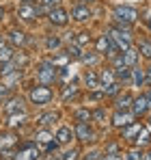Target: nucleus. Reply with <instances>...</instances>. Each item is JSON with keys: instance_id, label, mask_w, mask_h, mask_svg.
I'll list each match as a JSON object with an SVG mask.
<instances>
[{"instance_id": "obj_1", "label": "nucleus", "mask_w": 151, "mask_h": 160, "mask_svg": "<svg viewBox=\"0 0 151 160\" xmlns=\"http://www.w3.org/2000/svg\"><path fill=\"white\" fill-rule=\"evenodd\" d=\"M97 52L106 54L108 58H114V56L119 54V46H117V41L112 39V35H110V32L100 35V39H97Z\"/></svg>"}, {"instance_id": "obj_2", "label": "nucleus", "mask_w": 151, "mask_h": 160, "mask_svg": "<svg viewBox=\"0 0 151 160\" xmlns=\"http://www.w3.org/2000/svg\"><path fill=\"white\" fill-rule=\"evenodd\" d=\"M56 78H58V72H56V65L52 61L39 63V67H37V80L41 84H52Z\"/></svg>"}, {"instance_id": "obj_3", "label": "nucleus", "mask_w": 151, "mask_h": 160, "mask_svg": "<svg viewBox=\"0 0 151 160\" xmlns=\"http://www.w3.org/2000/svg\"><path fill=\"white\" fill-rule=\"evenodd\" d=\"M52 89L48 84H41V87H35L32 91H30V102L32 104H37V106H43V104H50L52 102Z\"/></svg>"}, {"instance_id": "obj_4", "label": "nucleus", "mask_w": 151, "mask_h": 160, "mask_svg": "<svg viewBox=\"0 0 151 160\" xmlns=\"http://www.w3.org/2000/svg\"><path fill=\"white\" fill-rule=\"evenodd\" d=\"M39 158H41V149L37 147V143H24L15 152V160H39Z\"/></svg>"}, {"instance_id": "obj_5", "label": "nucleus", "mask_w": 151, "mask_h": 160, "mask_svg": "<svg viewBox=\"0 0 151 160\" xmlns=\"http://www.w3.org/2000/svg\"><path fill=\"white\" fill-rule=\"evenodd\" d=\"M114 18L121 24H134L136 18H138V11L132 9V7H125V4H119V7H114Z\"/></svg>"}, {"instance_id": "obj_6", "label": "nucleus", "mask_w": 151, "mask_h": 160, "mask_svg": "<svg viewBox=\"0 0 151 160\" xmlns=\"http://www.w3.org/2000/svg\"><path fill=\"white\" fill-rule=\"evenodd\" d=\"M149 100H147V95H138V98H134V102H132V115L134 117H143V115H147V110H149Z\"/></svg>"}, {"instance_id": "obj_7", "label": "nucleus", "mask_w": 151, "mask_h": 160, "mask_svg": "<svg viewBox=\"0 0 151 160\" xmlns=\"http://www.w3.org/2000/svg\"><path fill=\"white\" fill-rule=\"evenodd\" d=\"M74 134H76L78 141H84V143H86V141H95V132L91 130L89 123H80V121H78L76 128H74Z\"/></svg>"}, {"instance_id": "obj_8", "label": "nucleus", "mask_w": 151, "mask_h": 160, "mask_svg": "<svg viewBox=\"0 0 151 160\" xmlns=\"http://www.w3.org/2000/svg\"><path fill=\"white\" fill-rule=\"evenodd\" d=\"M50 22L54 26H65L69 22V13L63 9V7H54L50 11Z\"/></svg>"}, {"instance_id": "obj_9", "label": "nucleus", "mask_w": 151, "mask_h": 160, "mask_svg": "<svg viewBox=\"0 0 151 160\" xmlns=\"http://www.w3.org/2000/svg\"><path fill=\"white\" fill-rule=\"evenodd\" d=\"M17 15L26 20V22H32L35 18H39L41 15V9H37V4H22L20 9H17Z\"/></svg>"}, {"instance_id": "obj_10", "label": "nucleus", "mask_w": 151, "mask_h": 160, "mask_svg": "<svg viewBox=\"0 0 151 160\" xmlns=\"http://www.w3.org/2000/svg\"><path fill=\"white\" fill-rule=\"evenodd\" d=\"M136 61H138V52L134 50V48H127L123 50L121 56H117V65H127V67H134L136 65Z\"/></svg>"}, {"instance_id": "obj_11", "label": "nucleus", "mask_w": 151, "mask_h": 160, "mask_svg": "<svg viewBox=\"0 0 151 160\" xmlns=\"http://www.w3.org/2000/svg\"><path fill=\"white\" fill-rule=\"evenodd\" d=\"M132 119H134V115H129L125 110H117V112L112 115V123H114L117 128H127V126L132 123Z\"/></svg>"}, {"instance_id": "obj_12", "label": "nucleus", "mask_w": 151, "mask_h": 160, "mask_svg": "<svg viewBox=\"0 0 151 160\" xmlns=\"http://www.w3.org/2000/svg\"><path fill=\"white\" fill-rule=\"evenodd\" d=\"M4 112L7 115H17V112H26L24 110V102L20 100V98H13V100H9L7 104H4Z\"/></svg>"}, {"instance_id": "obj_13", "label": "nucleus", "mask_w": 151, "mask_h": 160, "mask_svg": "<svg viewBox=\"0 0 151 160\" xmlns=\"http://www.w3.org/2000/svg\"><path fill=\"white\" fill-rule=\"evenodd\" d=\"M71 18L76 22H86V20H91V9L84 4H76L74 11H71Z\"/></svg>"}, {"instance_id": "obj_14", "label": "nucleus", "mask_w": 151, "mask_h": 160, "mask_svg": "<svg viewBox=\"0 0 151 160\" xmlns=\"http://www.w3.org/2000/svg\"><path fill=\"white\" fill-rule=\"evenodd\" d=\"M110 35H112V39L117 41L119 50H127V48H132V39H129V35H123L121 30H112Z\"/></svg>"}, {"instance_id": "obj_15", "label": "nucleus", "mask_w": 151, "mask_h": 160, "mask_svg": "<svg viewBox=\"0 0 151 160\" xmlns=\"http://www.w3.org/2000/svg\"><path fill=\"white\" fill-rule=\"evenodd\" d=\"M76 134H74V130L71 128H58V132H56V141H58V145H67L71 138H74Z\"/></svg>"}, {"instance_id": "obj_16", "label": "nucleus", "mask_w": 151, "mask_h": 160, "mask_svg": "<svg viewBox=\"0 0 151 160\" xmlns=\"http://www.w3.org/2000/svg\"><path fill=\"white\" fill-rule=\"evenodd\" d=\"M112 82H117L114 69H104V72L100 74V87H101V89H106V87H110Z\"/></svg>"}, {"instance_id": "obj_17", "label": "nucleus", "mask_w": 151, "mask_h": 160, "mask_svg": "<svg viewBox=\"0 0 151 160\" xmlns=\"http://www.w3.org/2000/svg\"><path fill=\"white\" fill-rule=\"evenodd\" d=\"M84 84L89 87V91H95V89L100 87V76H97L93 69H89V72L84 74Z\"/></svg>"}, {"instance_id": "obj_18", "label": "nucleus", "mask_w": 151, "mask_h": 160, "mask_svg": "<svg viewBox=\"0 0 151 160\" xmlns=\"http://www.w3.org/2000/svg\"><path fill=\"white\" fill-rule=\"evenodd\" d=\"M132 102H134V98L127 95V93H123V95H119V98L114 100V106H117V110H125V108L132 106Z\"/></svg>"}, {"instance_id": "obj_19", "label": "nucleus", "mask_w": 151, "mask_h": 160, "mask_svg": "<svg viewBox=\"0 0 151 160\" xmlns=\"http://www.w3.org/2000/svg\"><path fill=\"white\" fill-rule=\"evenodd\" d=\"M9 41H11L13 46H24L26 43V32H22V30H11V32H9Z\"/></svg>"}, {"instance_id": "obj_20", "label": "nucleus", "mask_w": 151, "mask_h": 160, "mask_svg": "<svg viewBox=\"0 0 151 160\" xmlns=\"http://www.w3.org/2000/svg\"><path fill=\"white\" fill-rule=\"evenodd\" d=\"M114 76H117V80H129L132 78V69H129L127 65H117Z\"/></svg>"}, {"instance_id": "obj_21", "label": "nucleus", "mask_w": 151, "mask_h": 160, "mask_svg": "<svg viewBox=\"0 0 151 160\" xmlns=\"http://www.w3.org/2000/svg\"><path fill=\"white\" fill-rule=\"evenodd\" d=\"M54 121H58V112H54V110H50V112H46V115L39 117V126H50Z\"/></svg>"}, {"instance_id": "obj_22", "label": "nucleus", "mask_w": 151, "mask_h": 160, "mask_svg": "<svg viewBox=\"0 0 151 160\" xmlns=\"http://www.w3.org/2000/svg\"><path fill=\"white\" fill-rule=\"evenodd\" d=\"M13 56H15L13 48H9V46L0 48V63H9V61H13Z\"/></svg>"}, {"instance_id": "obj_23", "label": "nucleus", "mask_w": 151, "mask_h": 160, "mask_svg": "<svg viewBox=\"0 0 151 160\" xmlns=\"http://www.w3.org/2000/svg\"><path fill=\"white\" fill-rule=\"evenodd\" d=\"M80 61H82L84 65H95V63L100 61V54H95V52H82Z\"/></svg>"}, {"instance_id": "obj_24", "label": "nucleus", "mask_w": 151, "mask_h": 160, "mask_svg": "<svg viewBox=\"0 0 151 160\" xmlns=\"http://www.w3.org/2000/svg\"><path fill=\"white\" fill-rule=\"evenodd\" d=\"M91 119H93V112L86 110V108H82V110L76 112V121H80V123H89Z\"/></svg>"}, {"instance_id": "obj_25", "label": "nucleus", "mask_w": 151, "mask_h": 160, "mask_svg": "<svg viewBox=\"0 0 151 160\" xmlns=\"http://www.w3.org/2000/svg\"><path fill=\"white\" fill-rule=\"evenodd\" d=\"M143 130V123H134V126H127L123 130V138H134V134H138Z\"/></svg>"}, {"instance_id": "obj_26", "label": "nucleus", "mask_w": 151, "mask_h": 160, "mask_svg": "<svg viewBox=\"0 0 151 160\" xmlns=\"http://www.w3.org/2000/svg\"><path fill=\"white\" fill-rule=\"evenodd\" d=\"M76 95H78V89H76L74 84H69V87L63 89V102H65V104H67L69 100H74Z\"/></svg>"}, {"instance_id": "obj_27", "label": "nucleus", "mask_w": 151, "mask_h": 160, "mask_svg": "<svg viewBox=\"0 0 151 160\" xmlns=\"http://www.w3.org/2000/svg\"><path fill=\"white\" fill-rule=\"evenodd\" d=\"M145 80H147L145 72H140V69H132V82H134L136 87H140V84H143Z\"/></svg>"}, {"instance_id": "obj_28", "label": "nucleus", "mask_w": 151, "mask_h": 160, "mask_svg": "<svg viewBox=\"0 0 151 160\" xmlns=\"http://www.w3.org/2000/svg\"><path fill=\"white\" fill-rule=\"evenodd\" d=\"M74 43L76 46H89V43H91V35H89V32H78Z\"/></svg>"}, {"instance_id": "obj_29", "label": "nucleus", "mask_w": 151, "mask_h": 160, "mask_svg": "<svg viewBox=\"0 0 151 160\" xmlns=\"http://www.w3.org/2000/svg\"><path fill=\"white\" fill-rule=\"evenodd\" d=\"M13 143H15V136L13 134H0V149H7Z\"/></svg>"}, {"instance_id": "obj_30", "label": "nucleus", "mask_w": 151, "mask_h": 160, "mask_svg": "<svg viewBox=\"0 0 151 160\" xmlns=\"http://www.w3.org/2000/svg\"><path fill=\"white\" fill-rule=\"evenodd\" d=\"M151 141V134L147 132V130H145V128H143V130H140V132H138V136H136V145H138V147H140V145H147V143H149Z\"/></svg>"}, {"instance_id": "obj_31", "label": "nucleus", "mask_w": 151, "mask_h": 160, "mask_svg": "<svg viewBox=\"0 0 151 160\" xmlns=\"http://www.w3.org/2000/svg\"><path fill=\"white\" fill-rule=\"evenodd\" d=\"M138 52L143 54L145 58H151V43L149 41H140L138 43Z\"/></svg>"}, {"instance_id": "obj_32", "label": "nucleus", "mask_w": 151, "mask_h": 160, "mask_svg": "<svg viewBox=\"0 0 151 160\" xmlns=\"http://www.w3.org/2000/svg\"><path fill=\"white\" fill-rule=\"evenodd\" d=\"M119 91H121V82H119V80H117V82H112L110 87H106V89H104V93H106V95H110V98H112V95H117Z\"/></svg>"}, {"instance_id": "obj_33", "label": "nucleus", "mask_w": 151, "mask_h": 160, "mask_svg": "<svg viewBox=\"0 0 151 160\" xmlns=\"http://www.w3.org/2000/svg\"><path fill=\"white\" fill-rule=\"evenodd\" d=\"M35 138H37V143H50L54 136H52V134L48 132V130H41V132H37V134H35Z\"/></svg>"}, {"instance_id": "obj_34", "label": "nucleus", "mask_w": 151, "mask_h": 160, "mask_svg": "<svg viewBox=\"0 0 151 160\" xmlns=\"http://www.w3.org/2000/svg\"><path fill=\"white\" fill-rule=\"evenodd\" d=\"M46 46H48V50H58L61 48V39L58 37H48L46 39Z\"/></svg>"}, {"instance_id": "obj_35", "label": "nucleus", "mask_w": 151, "mask_h": 160, "mask_svg": "<svg viewBox=\"0 0 151 160\" xmlns=\"http://www.w3.org/2000/svg\"><path fill=\"white\" fill-rule=\"evenodd\" d=\"M125 160H145V158H143V152L140 149H132V152L125 154Z\"/></svg>"}, {"instance_id": "obj_36", "label": "nucleus", "mask_w": 151, "mask_h": 160, "mask_svg": "<svg viewBox=\"0 0 151 160\" xmlns=\"http://www.w3.org/2000/svg\"><path fill=\"white\" fill-rule=\"evenodd\" d=\"M67 54H69V56H74V58H80V56H82V50H80V46H69V48H67Z\"/></svg>"}, {"instance_id": "obj_37", "label": "nucleus", "mask_w": 151, "mask_h": 160, "mask_svg": "<svg viewBox=\"0 0 151 160\" xmlns=\"http://www.w3.org/2000/svg\"><path fill=\"white\" fill-rule=\"evenodd\" d=\"M93 119H97L100 123H104V119H106V112H104V108H97V110L93 112Z\"/></svg>"}, {"instance_id": "obj_38", "label": "nucleus", "mask_w": 151, "mask_h": 160, "mask_svg": "<svg viewBox=\"0 0 151 160\" xmlns=\"http://www.w3.org/2000/svg\"><path fill=\"white\" fill-rule=\"evenodd\" d=\"M63 160H78V149H69V152H65Z\"/></svg>"}, {"instance_id": "obj_39", "label": "nucleus", "mask_w": 151, "mask_h": 160, "mask_svg": "<svg viewBox=\"0 0 151 160\" xmlns=\"http://www.w3.org/2000/svg\"><path fill=\"white\" fill-rule=\"evenodd\" d=\"M100 160H123V158H121V154H117V152H112V154H106V156H101Z\"/></svg>"}, {"instance_id": "obj_40", "label": "nucleus", "mask_w": 151, "mask_h": 160, "mask_svg": "<svg viewBox=\"0 0 151 160\" xmlns=\"http://www.w3.org/2000/svg\"><path fill=\"white\" fill-rule=\"evenodd\" d=\"M41 2H43L46 7H52V9H54V7H58V2H61V0H41Z\"/></svg>"}, {"instance_id": "obj_41", "label": "nucleus", "mask_w": 151, "mask_h": 160, "mask_svg": "<svg viewBox=\"0 0 151 160\" xmlns=\"http://www.w3.org/2000/svg\"><path fill=\"white\" fill-rule=\"evenodd\" d=\"M100 152H91V154H86V160H100Z\"/></svg>"}, {"instance_id": "obj_42", "label": "nucleus", "mask_w": 151, "mask_h": 160, "mask_svg": "<svg viewBox=\"0 0 151 160\" xmlns=\"http://www.w3.org/2000/svg\"><path fill=\"white\" fill-rule=\"evenodd\" d=\"M9 89H11V87H7V84H2V89H0V98H4V95L9 93Z\"/></svg>"}, {"instance_id": "obj_43", "label": "nucleus", "mask_w": 151, "mask_h": 160, "mask_svg": "<svg viewBox=\"0 0 151 160\" xmlns=\"http://www.w3.org/2000/svg\"><path fill=\"white\" fill-rule=\"evenodd\" d=\"M145 76H147V80H149V82H151V65H149V67H147V72H145Z\"/></svg>"}, {"instance_id": "obj_44", "label": "nucleus", "mask_w": 151, "mask_h": 160, "mask_svg": "<svg viewBox=\"0 0 151 160\" xmlns=\"http://www.w3.org/2000/svg\"><path fill=\"white\" fill-rule=\"evenodd\" d=\"M145 95H147V100H149V106H151V89L147 91V93H145Z\"/></svg>"}, {"instance_id": "obj_45", "label": "nucleus", "mask_w": 151, "mask_h": 160, "mask_svg": "<svg viewBox=\"0 0 151 160\" xmlns=\"http://www.w3.org/2000/svg\"><path fill=\"white\" fill-rule=\"evenodd\" d=\"M22 4H35V0H22Z\"/></svg>"}, {"instance_id": "obj_46", "label": "nucleus", "mask_w": 151, "mask_h": 160, "mask_svg": "<svg viewBox=\"0 0 151 160\" xmlns=\"http://www.w3.org/2000/svg\"><path fill=\"white\" fill-rule=\"evenodd\" d=\"M2 18H4V9L0 7V20H2Z\"/></svg>"}, {"instance_id": "obj_47", "label": "nucleus", "mask_w": 151, "mask_h": 160, "mask_svg": "<svg viewBox=\"0 0 151 160\" xmlns=\"http://www.w3.org/2000/svg\"><path fill=\"white\" fill-rule=\"evenodd\" d=\"M2 46H4V39H2V35H0V48H2Z\"/></svg>"}, {"instance_id": "obj_48", "label": "nucleus", "mask_w": 151, "mask_h": 160, "mask_svg": "<svg viewBox=\"0 0 151 160\" xmlns=\"http://www.w3.org/2000/svg\"><path fill=\"white\" fill-rule=\"evenodd\" d=\"M145 160H151V152H149V156H147V158H145Z\"/></svg>"}, {"instance_id": "obj_49", "label": "nucleus", "mask_w": 151, "mask_h": 160, "mask_svg": "<svg viewBox=\"0 0 151 160\" xmlns=\"http://www.w3.org/2000/svg\"><path fill=\"white\" fill-rule=\"evenodd\" d=\"M82 2H86V0H82Z\"/></svg>"}]
</instances>
